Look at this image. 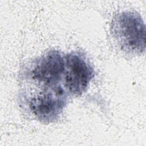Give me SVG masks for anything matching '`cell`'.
Here are the masks:
<instances>
[{"mask_svg": "<svg viewBox=\"0 0 146 146\" xmlns=\"http://www.w3.org/2000/svg\"><path fill=\"white\" fill-rule=\"evenodd\" d=\"M111 31L124 52L137 55L145 51V26L139 13L124 11L117 14L112 21Z\"/></svg>", "mask_w": 146, "mask_h": 146, "instance_id": "cell-1", "label": "cell"}, {"mask_svg": "<svg viewBox=\"0 0 146 146\" xmlns=\"http://www.w3.org/2000/svg\"><path fill=\"white\" fill-rule=\"evenodd\" d=\"M38 87L41 90L32 92L26 99L29 110L40 121L46 123L54 121L67 104L66 92L60 84Z\"/></svg>", "mask_w": 146, "mask_h": 146, "instance_id": "cell-2", "label": "cell"}, {"mask_svg": "<svg viewBox=\"0 0 146 146\" xmlns=\"http://www.w3.org/2000/svg\"><path fill=\"white\" fill-rule=\"evenodd\" d=\"M94 76V70L82 53L72 52L64 57L63 84L69 93L80 96L87 90Z\"/></svg>", "mask_w": 146, "mask_h": 146, "instance_id": "cell-3", "label": "cell"}, {"mask_svg": "<svg viewBox=\"0 0 146 146\" xmlns=\"http://www.w3.org/2000/svg\"><path fill=\"white\" fill-rule=\"evenodd\" d=\"M64 71V57L58 50H50L28 68L27 78L38 86L60 84Z\"/></svg>", "mask_w": 146, "mask_h": 146, "instance_id": "cell-4", "label": "cell"}]
</instances>
